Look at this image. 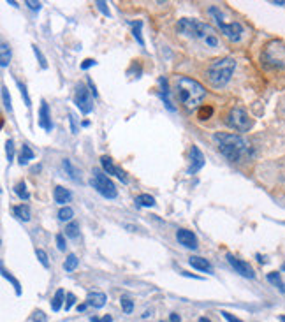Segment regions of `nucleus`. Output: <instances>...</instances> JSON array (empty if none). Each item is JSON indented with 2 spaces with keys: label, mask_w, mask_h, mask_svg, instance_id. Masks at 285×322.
<instances>
[{
  "label": "nucleus",
  "mask_w": 285,
  "mask_h": 322,
  "mask_svg": "<svg viewBox=\"0 0 285 322\" xmlns=\"http://www.w3.org/2000/svg\"><path fill=\"white\" fill-rule=\"evenodd\" d=\"M210 14H211V16H215L217 25H219L220 30H222V34H224L227 39H231V41H240V39H241V34H243L241 23H238V21L225 23L224 21V16L219 13V9H217V7H210Z\"/></svg>",
  "instance_id": "obj_6"
},
{
  "label": "nucleus",
  "mask_w": 285,
  "mask_h": 322,
  "mask_svg": "<svg viewBox=\"0 0 285 322\" xmlns=\"http://www.w3.org/2000/svg\"><path fill=\"white\" fill-rule=\"evenodd\" d=\"M18 88H20V92H22V97L25 99L26 107H30V106H32V102H30V97H28V92H26V86H25L23 83H20V81H18Z\"/></svg>",
  "instance_id": "obj_36"
},
{
  "label": "nucleus",
  "mask_w": 285,
  "mask_h": 322,
  "mask_svg": "<svg viewBox=\"0 0 285 322\" xmlns=\"http://www.w3.org/2000/svg\"><path fill=\"white\" fill-rule=\"evenodd\" d=\"M90 90H87L85 85H78L76 86V93H74V104L78 106V109L83 113V115H90L93 111V101L92 95H90Z\"/></svg>",
  "instance_id": "obj_8"
},
{
  "label": "nucleus",
  "mask_w": 285,
  "mask_h": 322,
  "mask_svg": "<svg viewBox=\"0 0 285 322\" xmlns=\"http://www.w3.org/2000/svg\"><path fill=\"white\" fill-rule=\"evenodd\" d=\"M95 64H97L95 60H92V58H87V60L81 64V69H83V71H87V69H90V67L95 65Z\"/></svg>",
  "instance_id": "obj_43"
},
{
  "label": "nucleus",
  "mask_w": 285,
  "mask_h": 322,
  "mask_svg": "<svg viewBox=\"0 0 285 322\" xmlns=\"http://www.w3.org/2000/svg\"><path fill=\"white\" fill-rule=\"evenodd\" d=\"M136 204L143 208H152V206H155V197H152V195H148V194H141L136 197Z\"/></svg>",
  "instance_id": "obj_22"
},
{
  "label": "nucleus",
  "mask_w": 285,
  "mask_h": 322,
  "mask_svg": "<svg viewBox=\"0 0 285 322\" xmlns=\"http://www.w3.org/2000/svg\"><path fill=\"white\" fill-rule=\"evenodd\" d=\"M53 197H55V203L62 204V206H66V203H69L70 199H72V194H70L69 190L64 189V187H55V192H53Z\"/></svg>",
  "instance_id": "obj_14"
},
{
  "label": "nucleus",
  "mask_w": 285,
  "mask_h": 322,
  "mask_svg": "<svg viewBox=\"0 0 285 322\" xmlns=\"http://www.w3.org/2000/svg\"><path fill=\"white\" fill-rule=\"evenodd\" d=\"M78 264H79V259L74 254H70L66 259V262H64V269H66V271H74V269L78 268Z\"/></svg>",
  "instance_id": "obj_26"
},
{
  "label": "nucleus",
  "mask_w": 285,
  "mask_h": 322,
  "mask_svg": "<svg viewBox=\"0 0 285 322\" xmlns=\"http://www.w3.org/2000/svg\"><path fill=\"white\" fill-rule=\"evenodd\" d=\"M2 101H4V106L7 111L13 109V106H11V95H9V90L5 88L4 85H2Z\"/></svg>",
  "instance_id": "obj_32"
},
{
  "label": "nucleus",
  "mask_w": 285,
  "mask_h": 322,
  "mask_svg": "<svg viewBox=\"0 0 285 322\" xmlns=\"http://www.w3.org/2000/svg\"><path fill=\"white\" fill-rule=\"evenodd\" d=\"M199 322H211V321L208 317H201V319H199Z\"/></svg>",
  "instance_id": "obj_50"
},
{
  "label": "nucleus",
  "mask_w": 285,
  "mask_h": 322,
  "mask_svg": "<svg viewBox=\"0 0 285 322\" xmlns=\"http://www.w3.org/2000/svg\"><path fill=\"white\" fill-rule=\"evenodd\" d=\"M213 141L219 146L220 153L224 155L225 159H229L231 162H238L240 159H243L248 153V145L243 137L236 136V134L229 132H217L213 136Z\"/></svg>",
  "instance_id": "obj_1"
},
{
  "label": "nucleus",
  "mask_w": 285,
  "mask_h": 322,
  "mask_svg": "<svg viewBox=\"0 0 285 322\" xmlns=\"http://www.w3.org/2000/svg\"><path fill=\"white\" fill-rule=\"evenodd\" d=\"M32 49H34V55H35V58L39 60V64H41V67L43 69H48V62H46V57L43 55V51H41V48H37V46H32Z\"/></svg>",
  "instance_id": "obj_30"
},
{
  "label": "nucleus",
  "mask_w": 285,
  "mask_h": 322,
  "mask_svg": "<svg viewBox=\"0 0 285 322\" xmlns=\"http://www.w3.org/2000/svg\"><path fill=\"white\" fill-rule=\"evenodd\" d=\"M90 185H92L93 189L106 199H114L116 195H118V190H116L114 183L106 176L104 172L99 171V169L93 171V176H92V180H90Z\"/></svg>",
  "instance_id": "obj_5"
},
{
  "label": "nucleus",
  "mask_w": 285,
  "mask_h": 322,
  "mask_svg": "<svg viewBox=\"0 0 285 322\" xmlns=\"http://www.w3.org/2000/svg\"><path fill=\"white\" fill-rule=\"evenodd\" d=\"M169 322H181V317L178 313H171V315H169Z\"/></svg>",
  "instance_id": "obj_46"
},
{
  "label": "nucleus",
  "mask_w": 285,
  "mask_h": 322,
  "mask_svg": "<svg viewBox=\"0 0 285 322\" xmlns=\"http://www.w3.org/2000/svg\"><path fill=\"white\" fill-rule=\"evenodd\" d=\"M32 11H41V2H32V0H26L25 2Z\"/></svg>",
  "instance_id": "obj_44"
},
{
  "label": "nucleus",
  "mask_w": 285,
  "mask_h": 322,
  "mask_svg": "<svg viewBox=\"0 0 285 322\" xmlns=\"http://www.w3.org/2000/svg\"><path fill=\"white\" fill-rule=\"evenodd\" d=\"M134 25V37H136V41L139 43V46H145V39H143V34H141V27H143V23L141 21H136V23H132Z\"/></svg>",
  "instance_id": "obj_29"
},
{
  "label": "nucleus",
  "mask_w": 285,
  "mask_h": 322,
  "mask_svg": "<svg viewBox=\"0 0 285 322\" xmlns=\"http://www.w3.org/2000/svg\"><path fill=\"white\" fill-rule=\"evenodd\" d=\"M95 5H97V9L101 11L104 16H111L110 7H108V4H106V2H101V0H99V2H95Z\"/></svg>",
  "instance_id": "obj_38"
},
{
  "label": "nucleus",
  "mask_w": 285,
  "mask_h": 322,
  "mask_svg": "<svg viewBox=\"0 0 285 322\" xmlns=\"http://www.w3.org/2000/svg\"><path fill=\"white\" fill-rule=\"evenodd\" d=\"M282 271H285V262H284V266H282Z\"/></svg>",
  "instance_id": "obj_52"
},
{
  "label": "nucleus",
  "mask_w": 285,
  "mask_h": 322,
  "mask_svg": "<svg viewBox=\"0 0 285 322\" xmlns=\"http://www.w3.org/2000/svg\"><path fill=\"white\" fill-rule=\"evenodd\" d=\"M34 157H35V155H34V151L30 150V146L23 145L22 146V151H20V164H22V166H26V164L34 159Z\"/></svg>",
  "instance_id": "obj_19"
},
{
  "label": "nucleus",
  "mask_w": 285,
  "mask_h": 322,
  "mask_svg": "<svg viewBox=\"0 0 285 322\" xmlns=\"http://www.w3.org/2000/svg\"><path fill=\"white\" fill-rule=\"evenodd\" d=\"M189 264L192 268L199 269V271H204V273H211V264L208 262L206 259H202V257H197V256H192L189 259Z\"/></svg>",
  "instance_id": "obj_15"
},
{
  "label": "nucleus",
  "mask_w": 285,
  "mask_h": 322,
  "mask_svg": "<svg viewBox=\"0 0 285 322\" xmlns=\"http://www.w3.org/2000/svg\"><path fill=\"white\" fill-rule=\"evenodd\" d=\"M69 122H70V132H72V134H78V132H79L78 122H76V116L72 115V113L69 115Z\"/></svg>",
  "instance_id": "obj_39"
},
{
  "label": "nucleus",
  "mask_w": 285,
  "mask_h": 322,
  "mask_svg": "<svg viewBox=\"0 0 285 322\" xmlns=\"http://www.w3.org/2000/svg\"><path fill=\"white\" fill-rule=\"evenodd\" d=\"M39 125L46 130V132H51L53 130V124H51V115H49V107L46 102H41L39 107Z\"/></svg>",
  "instance_id": "obj_12"
},
{
  "label": "nucleus",
  "mask_w": 285,
  "mask_h": 322,
  "mask_svg": "<svg viewBox=\"0 0 285 322\" xmlns=\"http://www.w3.org/2000/svg\"><path fill=\"white\" fill-rule=\"evenodd\" d=\"M120 304H122V310L125 313H132V310H134V303H132L129 298H122V300H120Z\"/></svg>",
  "instance_id": "obj_34"
},
{
  "label": "nucleus",
  "mask_w": 285,
  "mask_h": 322,
  "mask_svg": "<svg viewBox=\"0 0 285 322\" xmlns=\"http://www.w3.org/2000/svg\"><path fill=\"white\" fill-rule=\"evenodd\" d=\"M176 86H178L180 99L187 109H196L202 102V99L206 97L204 86L199 81L192 80V78H187V76H180L178 81H176Z\"/></svg>",
  "instance_id": "obj_2"
},
{
  "label": "nucleus",
  "mask_w": 285,
  "mask_h": 322,
  "mask_svg": "<svg viewBox=\"0 0 285 322\" xmlns=\"http://www.w3.org/2000/svg\"><path fill=\"white\" fill-rule=\"evenodd\" d=\"M234 69H236V60L231 57L213 60L206 71L208 81H210L213 88H224L225 85L231 81V78H233Z\"/></svg>",
  "instance_id": "obj_3"
},
{
  "label": "nucleus",
  "mask_w": 285,
  "mask_h": 322,
  "mask_svg": "<svg viewBox=\"0 0 285 322\" xmlns=\"http://www.w3.org/2000/svg\"><path fill=\"white\" fill-rule=\"evenodd\" d=\"M62 166H64V169H66V172L69 174L70 180L81 181V171H79L78 168H74V166H72V162H70L69 159L64 160V162H62Z\"/></svg>",
  "instance_id": "obj_16"
},
{
  "label": "nucleus",
  "mask_w": 285,
  "mask_h": 322,
  "mask_svg": "<svg viewBox=\"0 0 285 322\" xmlns=\"http://www.w3.org/2000/svg\"><path fill=\"white\" fill-rule=\"evenodd\" d=\"M9 62H11V49H9L7 43H2V46H0V65L7 67Z\"/></svg>",
  "instance_id": "obj_21"
},
{
  "label": "nucleus",
  "mask_w": 285,
  "mask_h": 322,
  "mask_svg": "<svg viewBox=\"0 0 285 322\" xmlns=\"http://www.w3.org/2000/svg\"><path fill=\"white\" fill-rule=\"evenodd\" d=\"M67 294L64 289H58L57 292H55V296H53V300H51V310L53 312H58V310L62 308V304H64V301H66Z\"/></svg>",
  "instance_id": "obj_17"
},
{
  "label": "nucleus",
  "mask_w": 285,
  "mask_h": 322,
  "mask_svg": "<svg viewBox=\"0 0 285 322\" xmlns=\"http://www.w3.org/2000/svg\"><path fill=\"white\" fill-rule=\"evenodd\" d=\"M206 44H208V46H217V39H215L213 36L206 37Z\"/></svg>",
  "instance_id": "obj_47"
},
{
  "label": "nucleus",
  "mask_w": 285,
  "mask_h": 322,
  "mask_svg": "<svg viewBox=\"0 0 285 322\" xmlns=\"http://www.w3.org/2000/svg\"><path fill=\"white\" fill-rule=\"evenodd\" d=\"M176 30L187 37H194V39H201V37L206 39V37L213 36V28H211L210 25L197 21V20H190V18L180 20L178 25H176Z\"/></svg>",
  "instance_id": "obj_4"
},
{
  "label": "nucleus",
  "mask_w": 285,
  "mask_h": 322,
  "mask_svg": "<svg viewBox=\"0 0 285 322\" xmlns=\"http://www.w3.org/2000/svg\"><path fill=\"white\" fill-rule=\"evenodd\" d=\"M225 122H227L229 127H233L238 132H246V130L252 127V118L248 116V113H246L245 109H241V107H233V109L229 111Z\"/></svg>",
  "instance_id": "obj_7"
},
{
  "label": "nucleus",
  "mask_w": 285,
  "mask_h": 322,
  "mask_svg": "<svg viewBox=\"0 0 285 322\" xmlns=\"http://www.w3.org/2000/svg\"><path fill=\"white\" fill-rule=\"evenodd\" d=\"M213 115V107H201V109H199V118L201 120H208L210 118V116Z\"/></svg>",
  "instance_id": "obj_37"
},
{
  "label": "nucleus",
  "mask_w": 285,
  "mask_h": 322,
  "mask_svg": "<svg viewBox=\"0 0 285 322\" xmlns=\"http://www.w3.org/2000/svg\"><path fill=\"white\" fill-rule=\"evenodd\" d=\"M202 166H204V155H202V151L199 150L197 146L192 145V148H190V168L187 172L196 174L199 169H202Z\"/></svg>",
  "instance_id": "obj_10"
},
{
  "label": "nucleus",
  "mask_w": 285,
  "mask_h": 322,
  "mask_svg": "<svg viewBox=\"0 0 285 322\" xmlns=\"http://www.w3.org/2000/svg\"><path fill=\"white\" fill-rule=\"evenodd\" d=\"M72 216H74V210H72L70 206H64L60 212H58V220H62V222L70 220Z\"/></svg>",
  "instance_id": "obj_28"
},
{
  "label": "nucleus",
  "mask_w": 285,
  "mask_h": 322,
  "mask_svg": "<svg viewBox=\"0 0 285 322\" xmlns=\"http://www.w3.org/2000/svg\"><path fill=\"white\" fill-rule=\"evenodd\" d=\"M35 256H37V259L41 260V264H43L44 268H49V260H48V254H46V252L37 248V250H35Z\"/></svg>",
  "instance_id": "obj_31"
},
{
  "label": "nucleus",
  "mask_w": 285,
  "mask_h": 322,
  "mask_svg": "<svg viewBox=\"0 0 285 322\" xmlns=\"http://www.w3.org/2000/svg\"><path fill=\"white\" fill-rule=\"evenodd\" d=\"M101 164H102V169H104L108 174H114V176L118 174V168L114 166L113 160H111L110 157H106V155L104 157H101Z\"/></svg>",
  "instance_id": "obj_20"
},
{
  "label": "nucleus",
  "mask_w": 285,
  "mask_h": 322,
  "mask_svg": "<svg viewBox=\"0 0 285 322\" xmlns=\"http://www.w3.org/2000/svg\"><path fill=\"white\" fill-rule=\"evenodd\" d=\"M14 192H16L18 197L23 199V201H26V199L30 197V194H28V190H26L25 181H20V183H16V187H14Z\"/></svg>",
  "instance_id": "obj_24"
},
{
  "label": "nucleus",
  "mask_w": 285,
  "mask_h": 322,
  "mask_svg": "<svg viewBox=\"0 0 285 322\" xmlns=\"http://www.w3.org/2000/svg\"><path fill=\"white\" fill-rule=\"evenodd\" d=\"M99 322H113V317L111 315H104L102 319H99Z\"/></svg>",
  "instance_id": "obj_48"
},
{
  "label": "nucleus",
  "mask_w": 285,
  "mask_h": 322,
  "mask_svg": "<svg viewBox=\"0 0 285 322\" xmlns=\"http://www.w3.org/2000/svg\"><path fill=\"white\" fill-rule=\"evenodd\" d=\"M87 83H88V86H90V92L93 93V97H97V88H95V85H93L92 78H88V80H87Z\"/></svg>",
  "instance_id": "obj_45"
},
{
  "label": "nucleus",
  "mask_w": 285,
  "mask_h": 322,
  "mask_svg": "<svg viewBox=\"0 0 285 322\" xmlns=\"http://www.w3.org/2000/svg\"><path fill=\"white\" fill-rule=\"evenodd\" d=\"M67 303H66V312H69L70 308H72V304L76 303V296L72 294V292H69V294H67Z\"/></svg>",
  "instance_id": "obj_40"
},
{
  "label": "nucleus",
  "mask_w": 285,
  "mask_h": 322,
  "mask_svg": "<svg viewBox=\"0 0 285 322\" xmlns=\"http://www.w3.org/2000/svg\"><path fill=\"white\" fill-rule=\"evenodd\" d=\"M268 282L273 283V285L277 287L278 291L285 292V283L282 282V278H280V273H277V271H273V273L268 275Z\"/></svg>",
  "instance_id": "obj_23"
},
{
  "label": "nucleus",
  "mask_w": 285,
  "mask_h": 322,
  "mask_svg": "<svg viewBox=\"0 0 285 322\" xmlns=\"http://www.w3.org/2000/svg\"><path fill=\"white\" fill-rule=\"evenodd\" d=\"M5 151H7V162L11 164L14 159V141L13 139H7V143H5Z\"/></svg>",
  "instance_id": "obj_33"
},
{
  "label": "nucleus",
  "mask_w": 285,
  "mask_h": 322,
  "mask_svg": "<svg viewBox=\"0 0 285 322\" xmlns=\"http://www.w3.org/2000/svg\"><path fill=\"white\" fill-rule=\"evenodd\" d=\"M87 306H88V303L79 304V306H78V312H85V310H87Z\"/></svg>",
  "instance_id": "obj_49"
},
{
  "label": "nucleus",
  "mask_w": 285,
  "mask_h": 322,
  "mask_svg": "<svg viewBox=\"0 0 285 322\" xmlns=\"http://www.w3.org/2000/svg\"><path fill=\"white\" fill-rule=\"evenodd\" d=\"M176 239H178V243L183 245L185 248H192V250L197 248V238H196V234H194L192 231L178 229V233H176Z\"/></svg>",
  "instance_id": "obj_11"
},
{
  "label": "nucleus",
  "mask_w": 285,
  "mask_h": 322,
  "mask_svg": "<svg viewBox=\"0 0 285 322\" xmlns=\"http://www.w3.org/2000/svg\"><path fill=\"white\" fill-rule=\"evenodd\" d=\"M220 313L224 315V319H225V321H227V322H243V321H240V319H238V317H234L233 313L225 312V310H222V312H220Z\"/></svg>",
  "instance_id": "obj_42"
},
{
  "label": "nucleus",
  "mask_w": 285,
  "mask_h": 322,
  "mask_svg": "<svg viewBox=\"0 0 285 322\" xmlns=\"http://www.w3.org/2000/svg\"><path fill=\"white\" fill-rule=\"evenodd\" d=\"M32 322H48V315H44L43 310H35L32 313Z\"/></svg>",
  "instance_id": "obj_35"
},
{
  "label": "nucleus",
  "mask_w": 285,
  "mask_h": 322,
  "mask_svg": "<svg viewBox=\"0 0 285 322\" xmlns=\"http://www.w3.org/2000/svg\"><path fill=\"white\" fill-rule=\"evenodd\" d=\"M2 277H4L5 280H9V282L13 283V285H14V291H16V294H18V296L22 294V287H20V282H18L16 278H14L13 275L9 273V271H7V269H5V268H2Z\"/></svg>",
  "instance_id": "obj_25"
},
{
  "label": "nucleus",
  "mask_w": 285,
  "mask_h": 322,
  "mask_svg": "<svg viewBox=\"0 0 285 322\" xmlns=\"http://www.w3.org/2000/svg\"><path fill=\"white\" fill-rule=\"evenodd\" d=\"M57 247H58V250H66V238H64V234H57Z\"/></svg>",
  "instance_id": "obj_41"
},
{
  "label": "nucleus",
  "mask_w": 285,
  "mask_h": 322,
  "mask_svg": "<svg viewBox=\"0 0 285 322\" xmlns=\"http://www.w3.org/2000/svg\"><path fill=\"white\" fill-rule=\"evenodd\" d=\"M13 212H14V215L20 218V220H23V222H28L30 220V208L26 206V204H20V206H14L13 208Z\"/></svg>",
  "instance_id": "obj_18"
},
{
  "label": "nucleus",
  "mask_w": 285,
  "mask_h": 322,
  "mask_svg": "<svg viewBox=\"0 0 285 322\" xmlns=\"http://www.w3.org/2000/svg\"><path fill=\"white\" fill-rule=\"evenodd\" d=\"M108 301V296L104 292H90L87 296V303L88 306H93V308H102Z\"/></svg>",
  "instance_id": "obj_13"
},
{
  "label": "nucleus",
  "mask_w": 285,
  "mask_h": 322,
  "mask_svg": "<svg viewBox=\"0 0 285 322\" xmlns=\"http://www.w3.org/2000/svg\"><path fill=\"white\" fill-rule=\"evenodd\" d=\"M227 260H229V264L236 269V273H240L241 277H245V278H254L255 277L254 269H252V266L248 264V262H245V260H241V259H238V257H234L233 254H227Z\"/></svg>",
  "instance_id": "obj_9"
},
{
  "label": "nucleus",
  "mask_w": 285,
  "mask_h": 322,
  "mask_svg": "<svg viewBox=\"0 0 285 322\" xmlns=\"http://www.w3.org/2000/svg\"><path fill=\"white\" fill-rule=\"evenodd\" d=\"M79 234V224L78 222H69V224L66 225V236H69V238H78Z\"/></svg>",
  "instance_id": "obj_27"
},
{
  "label": "nucleus",
  "mask_w": 285,
  "mask_h": 322,
  "mask_svg": "<svg viewBox=\"0 0 285 322\" xmlns=\"http://www.w3.org/2000/svg\"><path fill=\"white\" fill-rule=\"evenodd\" d=\"M280 321H282V322H285V315H282V317H280Z\"/></svg>",
  "instance_id": "obj_51"
}]
</instances>
